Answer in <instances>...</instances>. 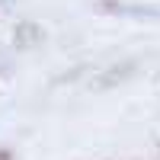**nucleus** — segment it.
<instances>
[{
	"mask_svg": "<svg viewBox=\"0 0 160 160\" xmlns=\"http://www.w3.org/2000/svg\"><path fill=\"white\" fill-rule=\"evenodd\" d=\"M42 38H45V32L38 29V26H32V22L16 29V45H19V48H32V45L42 42Z\"/></svg>",
	"mask_w": 160,
	"mask_h": 160,
	"instance_id": "obj_1",
	"label": "nucleus"
}]
</instances>
